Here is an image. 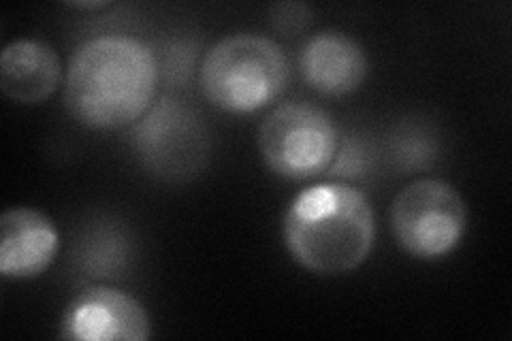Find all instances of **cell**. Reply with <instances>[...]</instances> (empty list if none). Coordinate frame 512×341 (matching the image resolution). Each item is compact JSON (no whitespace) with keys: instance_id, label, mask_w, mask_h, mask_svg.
<instances>
[{"instance_id":"cell-2","label":"cell","mask_w":512,"mask_h":341,"mask_svg":"<svg viewBox=\"0 0 512 341\" xmlns=\"http://www.w3.org/2000/svg\"><path fill=\"white\" fill-rule=\"evenodd\" d=\"M284 243L293 261L318 275L359 269L376 241L374 209L365 194L342 182L299 192L284 216Z\"/></svg>"},{"instance_id":"cell-5","label":"cell","mask_w":512,"mask_h":341,"mask_svg":"<svg viewBox=\"0 0 512 341\" xmlns=\"http://www.w3.org/2000/svg\"><path fill=\"white\" fill-rule=\"evenodd\" d=\"M466 226V201L442 180L412 182L391 207V229L399 248L421 261L451 254L466 235Z\"/></svg>"},{"instance_id":"cell-1","label":"cell","mask_w":512,"mask_h":341,"mask_svg":"<svg viewBox=\"0 0 512 341\" xmlns=\"http://www.w3.org/2000/svg\"><path fill=\"white\" fill-rule=\"evenodd\" d=\"M158 60L152 47L126 35L82 43L64 75V107L92 131L137 124L156 103Z\"/></svg>"},{"instance_id":"cell-10","label":"cell","mask_w":512,"mask_h":341,"mask_svg":"<svg viewBox=\"0 0 512 341\" xmlns=\"http://www.w3.org/2000/svg\"><path fill=\"white\" fill-rule=\"evenodd\" d=\"M62 81V62L50 43L39 39L11 41L0 56V88L18 105L50 99Z\"/></svg>"},{"instance_id":"cell-8","label":"cell","mask_w":512,"mask_h":341,"mask_svg":"<svg viewBox=\"0 0 512 341\" xmlns=\"http://www.w3.org/2000/svg\"><path fill=\"white\" fill-rule=\"evenodd\" d=\"M60 248L56 224L43 211L11 207L0 218V273L5 280H32L54 263Z\"/></svg>"},{"instance_id":"cell-9","label":"cell","mask_w":512,"mask_h":341,"mask_svg":"<svg viewBox=\"0 0 512 341\" xmlns=\"http://www.w3.org/2000/svg\"><path fill=\"white\" fill-rule=\"evenodd\" d=\"M299 69L312 90L338 99L363 86L370 62L359 41L340 30H325L303 45Z\"/></svg>"},{"instance_id":"cell-11","label":"cell","mask_w":512,"mask_h":341,"mask_svg":"<svg viewBox=\"0 0 512 341\" xmlns=\"http://www.w3.org/2000/svg\"><path fill=\"white\" fill-rule=\"evenodd\" d=\"M73 7H77V9H105L107 3H77Z\"/></svg>"},{"instance_id":"cell-7","label":"cell","mask_w":512,"mask_h":341,"mask_svg":"<svg viewBox=\"0 0 512 341\" xmlns=\"http://www.w3.org/2000/svg\"><path fill=\"white\" fill-rule=\"evenodd\" d=\"M152 324L146 307L114 286H92L67 305L60 337L73 341H146Z\"/></svg>"},{"instance_id":"cell-6","label":"cell","mask_w":512,"mask_h":341,"mask_svg":"<svg viewBox=\"0 0 512 341\" xmlns=\"http://www.w3.org/2000/svg\"><path fill=\"white\" fill-rule=\"evenodd\" d=\"M203 131L192 113L178 101L163 96L137 124L133 148L148 169L175 177L197 171L205 154Z\"/></svg>"},{"instance_id":"cell-3","label":"cell","mask_w":512,"mask_h":341,"mask_svg":"<svg viewBox=\"0 0 512 341\" xmlns=\"http://www.w3.org/2000/svg\"><path fill=\"white\" fill-rule=\"evenodd\" d=\"M201 90L214 107L252 113L274 103L288 84L282 47L256 32H237L214 43L201 64Z\"/></svg>"},{"instance_id":"cell-4","label":"cell","mask_w":512,"mask_h":341,"mask_svg":"<svg viewBox=\"0 0 512 341\" xmlns=\"http://www.w3.org/2000/svg\"><path fill=\"white\" fill-rule=\"evenodd\" d=\"M259 150L269 171L284 180L306 182L329 171L340 150V133L325 109L284 103L261 124Z\"/></svg>"}]
</instances>
